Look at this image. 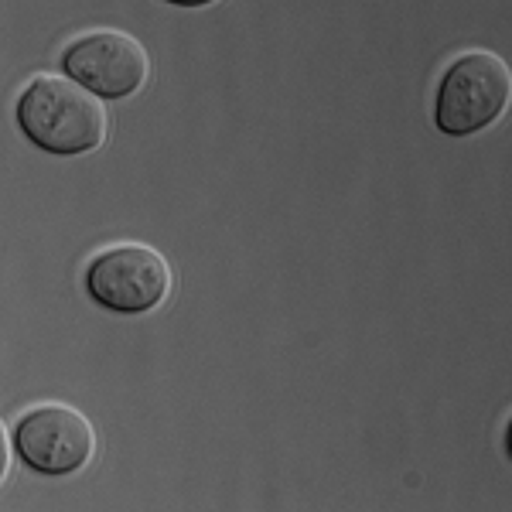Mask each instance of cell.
Returning a JSON list of instances; mask_svg holds the SVG:
<instances>
[{"label": "cell", "mask_w": 512, "mask_h": 512, "mask_svg": "<svg viewBox=\"0 0 512 512\" xmlns=\"http://www.w3.org/2000/svg\"><path fill=\"white\" fill-rule=\"evenodd\" d=\"M65 72L69 79L82 82L89 93L123 99L147 82L151 59H147V48L127 31H93L69 45Z\"/></svg>", "instance_id": "cell-5"}, {"label": "cell", "mask_w": 512, "mask_h": 512, "mask_svg": "<svg viewBox=\"0 0 512 512\" xmlns=\"http://www.w3.org/2000/svg\"><path fill=\"white\" fill-rule=\"evenodd\" d=\"M168 4H178V7H205V4H216V0H168Z\"/></svg>", "instance_id": "cell-7"}, {"label": "cell", "mask_w": 512, "mask_h": 512, "mask_svg": "<svg viewBox=\"0 0 512 512\" xmlns=\"http://www.w3.org/2000/svg\"><path fill=\"white\" fill-rule=\"evenodd\" d=\"M14 444L35 472L69 475L93 461L96 431L82 410H72L65 403H45L21 420Z\"/></svg>", "instance_id": "cell-4"}, {"label": "cell", "mask_w": 512, "mask_h": 512, "mask_svg": "<svg viewBox=\"0 0 512 512\" xmlns=\"http://www.w3.org/2000/svg\"><path fill=\"white\" fill-rule=\"evenodd\" d=\"M86 284L103 308L140 315V311L158 308L171 294V263L154 246L123 243L96 256Z\"/></svg>", "instance_id": "cell-3"}, {"label": "cell", "mask_w": 512, "mask_h": 512, "mask_svg": "<svg viewBox=\"0 0 512 512\" xmlns=\"http://www.w3.org/2000/svg\"><path fill=\"white\" fill-rule=\"evenodd\" d=\"M509 96V65L492 52H465L437 89L434 120L448 137L478 134L506 113Z\"/></svg>", "instance_id": "cell-2"}, {"label": "cell", "mask_w": 512, "mask_h": 512, "mask_svg": "<svg viewBox=\"0 0 512 512\" xmlns=\"http://www.w3.org/2000/svg\"><path fill=\"white\" fill-rule=\"evenodd\" d=\"M18 123L41 151L89 154L106 140V106L82 82L65 76H38L18 99Z\"/></svg>", "instance_id": "cell-1"}, {"label": "cell", "mask_w": 512, "mask_h": 512, "mask_svg": "<svg viewBox=\"0 0 512 512\" xmlns=\"http://www.w3.org/2000/svg\"><path fill=\"white\" fill-rule=\"evenodd\" d=\"M7 468H11V437H7V427L0 420V482H4Z\"/></svg>", "instance_id": "cell-6"}]
</instances>
